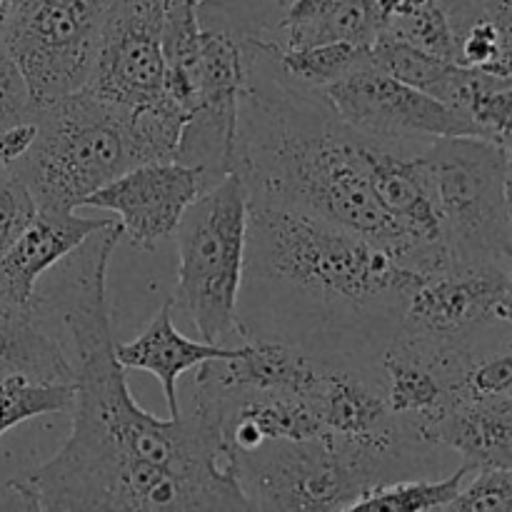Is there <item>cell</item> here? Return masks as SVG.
Segmentation results:
<instances>
[{
    "label": "cell",
    "mask_w": 512,
    "mask_h": 512,
    "mask_svg": "<svg viewBox=\"0 0 512 512\" xmlns=\"http://www.w3.org/2000/svg\"><path fill=\"white\" fill-rule=\"evenodd\" d=\"M120 240L118 220L95 230L35 290L73 348V423L53 458L5 485L0 510H250L213 400L193 390L188 413L160 420L130 393L105 290Z\"/></svg>",
    "instance_id": "6da1fadb"
},
{
    "label": "cell",
    "mask_w": 512,
    "mask_h": 512,
    "mask_svg": "<svg viewBox=\"0 0 512 512\" xmlns=\"http://www.w3.org/2000/svg\"><path fill=\"white\" fill-rule=\"evenodd\" d=\"M418 280L365 235L248 200L240 293L248 290L265 323L308 325L305 350L320 358L375 370Z\"/></svg>",
    "instance_id": "7a4b0ae2"
},
{
    "label": "cell",
    "mask_w": 512,
    "mask_h": 512,
    "mask_svg": "<svg viewBox=\"0 0 512 512\" xmlns=\"http://www.w3.org/2000/svg\"><path fill=\"white\" fill-rule=\"evenodd\" d=\"M275 50L273 40H248L233 160L248 200L365 235L413 270L408 240L370 190L363 135L340 120L320 90L285 78Z\"/></svg>",
    "instance_id": "3957f363"
},
{
    "label": "cell",
    "mask_w": 512,
    "mask_h": 512,
    "mask_svg": "<svg viewBox=\"0 0 512 512\" xmlns=\"http://www.w3.org/2000/svg\"><path fill=\"white\" fill-rule=\"evenodd\" d=\"M35 140L13 173L23 178L38 210L73 213L83 200L125 170L148 163L133 113L80 88L43 105Z\"/></svg>",
    "instance_id": "277c9868"
},
{
    "label": "cell",
    "mask_w": 512,
    "mask_h": 512,
    "mask_svg": "<svg viewBox=\"0 0 512 512\" xmlns=\"http://www.w3.org/2000/svg\"><path fill=\"white\" fill-rule=\"evenodd\" d=\"M178 298L205 343L233 345L240 338V285L248 243V190L240 175L200 193L175 228ZM243 340V338H240Z\"/></svg>",
    "instance_id": "5b68a950"
},
{
    "label": "cell",
    "mask_w": 512,
    "mask_h": 512,
    "mask_svg": "<svg viewBox=\"0 0 512 512\" xmlns=\"http://www.w3.org/2000/svg\"><path fill=\"white\" fill-rule=\"evenodd\" d=\"M453 265L512 268L510 145L438 138L425 148Z\"/></svg>",
    "instance_id": "8992f818"
},
{
    "label": "cell",
    "mask_w": 512,
    "mask_h": 512,
    "mask_svg": "<svg viewBox=\"0 0 512 512\" xmlns=\"http://www.w3.org/2000/svg\"><path fill=\"white\" fill-rule=\"evenodd\" d=\"M230 458L250 510L350 512L360 495L380 485L375 470L353 448L328 435L268 440Z\"/></svg>",
    "instance_id": "52a82bcc"
},
{
    "label": "cell",
    "mask_w": 512,
    "mask_h": 512,
    "mask_svg": "<svg viewBox=\"0 0 512 512\" xmlns=\"http://www.w3.org/2000/svg\"><path fill=\"white\" fill-rule=\"evenodd\" d=\"M110 0H15L3 43L28 80L35 113L88 83Z\"/></svg>",
    "instance_id": "ba28073f"
},
{
    "label": "cell",
    "mask_w": 512,
    "mask_h": 512,
    "mask_svg": "<svg viewBox=\"0 0 512 512\" xmlns=\"http://www.w3.org/2000/svg\"><path fill=\"white\" fill-rule=\"evenodd\" d=\"M512 268L450 265L420 275L405 295L400 330L465 350L510 343Z\"/></svg>",
    "instance_id": "9c48e42d"
},
{
    "label": "cell",
    "mask_w": 512,
    "mask_h": 512,
    "mask_svg": "<svg viewBox=\"0 0 512 512\" xmlns=\"http://www.w3.org/2000/svg\"><path fill=\"white\" fill-rule=\"evenodd\" d=\"M320 93L345 125L395 143H433L438 138H485L478 125L453 105L400 83L385 70H358Z\"/></svg>",
    "instance_id": "30bf717a"
},
{
    "label": "cell",
    "mask_w": 512,
    "mask_h": 512,
    "mask_svg": "<svg viewBox=\"0 0 512 512\" xmlns=\"http://www.w3.org/2000/svg\"><path fill=\"white\" fill-rule=\"evenodd\" d=\"M163 15L165 0H110L85 88L125 110L168 95L160 48Z\"/></svg>",
    "instance_id": "8fae6325"
},
{
    "label": "cell",
    "mask_w": 512,
    "mask_h": 512,
    "mask_svg": "<svg viewBox=\"0 0 512 512\" xmlns=\"http://www.w3.org/2000/svg\"><path fill=\"white\" fill-rule=\"evenodd\" d=\"M428 145L363 135L365 170L375 203L408 240L413 250V270L420 275L440 273L453 265L445 248L443 220L425 160Z\"/></svg>",
    "instance_id": "7c38bea8"
},
{
    "label": "cell",
    "mask_w": 512,
    "mask_h": 512,
    "mask_svg": "<svg viewBox=\"0 0 512 512\" xmlns=\"http://www.w3.org/2000/svg\"><path fill=\"white\" fill-rule=\"evenodd\" d=\"M475 353L480 350L398 330L375 360V375L390 413L423 440L425 430L453 405L460 378Z\"/></svg>",
    "instance_id": "4fadbf2b"
},
{
    "label": "cell",
    "mask_w": 512,
    "mask_h": 512,
    "mask_svg": "<svg viewBox=\"0 0 512 512\" xmlns=\"http://www.w3.org/2000/svg\"><path fill=\"white\" fill-rule=\"evenodd\" d=\"M210 188L200 170L175 160L140 163L90 193L80 208L118 215L123 238L140 250H155L173 238L180 218L200 193Z\"/></svg>",
    "instance_id": "5bb4252c"
},
{
    "label": "cell",
    "mask_w": 512,
    "mask_h": 512,
    "mask_svg": "<svg viewBox=\"0 0 512 512\" xmlns=\"http://www.w3.org/2000/svg\"><path fill=\"white\" fill-rule=\"evenodd\" d=\"M325 358L275 338H245L228 358L200 365L195 390L228 398V395H300L315 393L323 375Z\"/></svg>",
    "instance_id": "9a60e30c"
},
{
    "label": "cell",
    "mask_w": 512,
    "mask_h": 512,
    "mask_svg": "<svg viewBox=\"0 0 512 512\" xmlns=\"http://www.w3.org/2000/svg\"><path fill=\"white\" fill-rule=\"evenodd\" d=\"M175 300L168 298L153 320L145 325L143 333L135 340L115 345V358L123 365L125 373L140 370L150 373L163 385L165 403H168L170 418L180 415L178 380L188 370L200 368L203 363L215 358H228L235 345H215L205 340H190L175 328L173 323Z\"/></svg>",
    "instance_id": "2e32d148"
},
{
    "label": "cell",
    "mask_w": 512,
    "mask_h": 512,
    "mask_svg": "<svg viewBox=\"0 0 512 512\" xmlns=\"http://www.w3.org/2000/svg\"><path fill=\"white\" fill-rule=\"evenodd\" d=\"M110 223H115V218H85L75 213L38 210L23 235L0 255V275L10 293L23 303H30L38 290V280L65 255L73 253L88 235Z\"/></svg>",
    "instance_id": "e0dca14e"
},
{
    "label": "cell",
    "mask_w": 512,
    "mask_h": 512,
    "mask_svg": "<svg viewBox=\"0 0 512 512\" xmlns=\"http://www.w3.org/2000/svg\"><path fill=\"white\" fill-rule=\"evenodd\" d=\"M423 440L455 450L475 470L512 468V398L453 400Z\"/></svg>",
    "instance_id": "ac0fdd59"
},
{
    "label": "cell",
    "mask_w": 512,
    "mask_h": 512,
    "mask_svg": "<svg viewBox=\"0 0 512 512\" xmlns=\"http://www.w3.org/2000/svg\"><path fill=\"white\" fill-rule=\"evenodd\" d=\"M13 373L40 383L73 385V365L65 348L45 330L33 300L15 298L0 275V375Z\"/></svg>",
    "instance_id": "d6986e66"
},
{
    "label": "cell",
    "mask_w": 512,
    "mask_h": 512,
    "mask_svg": "<svg viewBox=\"0 0 512 512\" xmlns=\"http://www.w3.org/2000/svg\"><path fill=\"white\" fill-rule=\"evenodd\" d=\"M378 18L370 0H290L275 28V43L285 50L325 43L370 45Z\"/></svg>",
    "instance_id": "ffe728a7"
},
{
    "label": "cell",
    "mask_w": 512,
    "mask_h": 512,
    "mask_svg": "<svg viewBox=\"0 0 512 512\" xmlns=\"http://www.w3.org/2000/svg\"><path fill=\"white\" fill-rule=\"evenodd\" d=\"M160 48L165 58V90L185 113H190L198 105V0H165Z\"/></svg>",
    "instance_id": "44dd1931"
},
{
    "label": "cell",
    "mask_w": 512,
    "mask_h": 512,
    "mask_svg": "<svg viewBox=\"0 0 512 512\" xmlns=\"http://www.w3.org/2000/svg\"><path fill=\"white\" fill-rule=\"evenodd\" d=\"M448 105L468 115L488 140L510 145L512 78L458 65Z\"/></svg>",
    "instance_id": "7402d4cb"
},
{
    "label": "cell",
    "mask_w": 512,
    "mask_h": 512,
    "mask_svg": "<svg viewBox=\"0 0 512 512\" xmlns=\"http://www.w3.org/2000/svg\"><path fill=\"white\" fill-rule=\"evenodd\" d=\"M370 53H373L375 68L385 70V73L398 78L400 83L410 85V88H418L448 103L450 88H453L455 73H458V63L428 53V50L405 43L400 38H393L383 30L375 33L373 43H370Z\"/></svg>",
    "instance_id": "603a6c76"
},
{
    "label": "cell",
    "mask_w": 512,
    "mask_h": 512,
    "mask_svg": "<svg viewBox=\"0 0 512 512\" xmlns=\"http://www.w3.org/2000/svg\"><path fill=\"white\" fill-rule=\"evenodd\" d=\"M275 58L285 78L310 90H325L328 85L375 65L370 45L358 43H325L295 50L278 45Z\"/></svg>",
    "instance_id": "cb8c5ba5"
},
{
    "label": "cell",
    "mask_w": 512,
    "mask_h": 512,
    "mask_svg": "<svg viewBox=\"0 0 512 512\" xmlns=\"http://www.w3.org/2000/svg\"><path fill=\"white\" fill-rule=\"evenodd\" d=\"M473 465L463 463L453 475L443 480H425V478H405L393 480V483L378 485V488L368 490L360 495L353 503L350 512H380V510H415V512H445L450 500L458 495L460 485L465 483Z\"/></svg>",
    "instance_id": "d4e9b609"
},
{
    "label": "cell",
    "mask_w": 512,
    "mask_h": 512,
    "mask_svg": "<svg viewBox=\"0 0 512 512\" xmlns=\"http://www.w3.org/2000/svg\"><path fill=\"white\" fill-rule=\"evenodd\" d=\"M73 405L70 383H40L25 375H0V438L25 420L68 413Z\"/></svg>",
    "instance_id": "484cf974"
},
{
    "label": "cell",
    "mask_w": 512,
    "mask_h": 512,
    "mask_svg": "<svg viewBox=\"0 0 512 512\" xmlns=\"http://www.w3.org/2000/svg\"><path fill=\"white\" fill-rule=\"evenodd\" d=\"M380 30L410 45H418V48L428 50V53L440 55V58L453 60V30H450L448 15L440 8L438 0H428V3L408 10V13L395 15Z\"/></svg>",
    "instance_id": "4316f807"
},
{
    "label": "cell",
    "mask_w": 512,
    "mask_h": 512,
    "mask_svg": "<svg viewBox=\"0 0 512 512\" xmlns=\"http://www.w3.org/2000/svg\"><path fill=\"white\" fill-rule=\"evenodd\" d=\"M512 398V345L503 343L480 350L470 358L460 378L455 400Z\"/></svg>",
    "instance_id": "83f0119b"
},
{
    "label": "cell",
    "mask_w": 512,
    "mask_h": 512,
    "mask_svg": "<svg viewBox=\"0 0 512 512\" xmlns=\"http://www.w3.org/2000/svg\"><path fill=\"white\" fill-rule=\"evenodd\" d=\"M445 512H512V468L473 470Z\"/></svg>",
    "instance_id": "f1b7e54d"
},
{
    "label": "cell",
    "mask_w": 512,
    "mask_h": 512,
    "mask_svg": "<svg viewBox=\"0 0 512 512\" xmlns=\"http://www.w3.org/2000/svg\"><path fill=\"white\" fill-rule=\"evenodd\" d=\"M38 215V203L18 173L0 175V255Z\"/></svg>",
    "instance_id": "f546056e"
},
{
    "label": "cell",
    "mask_w": 512,
    "mask_h": 512,
    "mask_svg": "<svg viewBox=\"0 0 512 512\" xmlns=\"http://www.w3.org/2000/svg\"><path fill=\"white\" fill-rule=\"evenodd\" d=\"M35 103L30 95L28 80L20 73L18 63L0 40V128L33 120Z\"/></svg>",
    "instance_id": "4dcf8cb0"
},
{
    "label": "cell",
    "mask_w": 512,
    "mask_h": 512,
    "mask_svg": "<svg viewBox=\"0 0 512 512\" xmlns=\"http://www.w3.org/2000/svg\"><path fill=\"white\" fill-rule=\"evenodd\" d=\"M235 15L245 33L275 43V28L283 18L290 0H220Z\"/></svg>",
    "instance_id": "1f68e13d"
},
{
    "label": "cell",
    "mask_w": 512,
    "mask_h": 512,
    "mask_svg": "<svg viewBox=\"0 0 512 512\" xmlns=\"http://www.w3.org/2000/svg\"><path fill=\"white\" fill-rule=\"evenodd\" d=\"M35 130H38L35 128V120H25V123L0 128V175L13 173L15 165L23 160V155L33 145Z\"/></svg>",
    "instance_id": "d6a6232c"
},
{
    "label": "cell",
    "mask_w": 512,
    "mask_h": 512,
    "mask_svg": "<svg viewBox=\"0 0 512 512\" xmlns=\"http://www.w3.org/2000/svg\"><path fill=\"white\" fill-rule=\"evenodd\" d=\"M15 0H0V40H3L5 30H8L10 18H13Z\"/></svg>",
    "instance_id": "836d02e7"
}]
</instances>
